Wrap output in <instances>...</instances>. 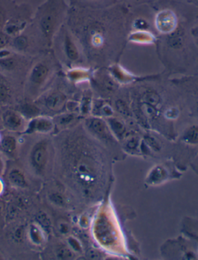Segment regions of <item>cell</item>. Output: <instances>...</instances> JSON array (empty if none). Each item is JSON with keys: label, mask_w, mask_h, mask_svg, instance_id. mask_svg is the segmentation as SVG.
I'll use <instances>...</instances> for the list:
<instances>
[{"label": "cell", "mask_w": 198, "mask_h": 260, "mask_svg": "<svg viewBox=\"0 0 198 260\" xmlns=\"http://www.w3.org/2000/svg\"><path fill=\"white\" fill-rule=\"evenodd\" d=\"M169 171L164 165L154 167L148 173L146 183L149 186H157L168 180Z\"/></svg>", "instance_id": "cell-13"}, {"label": "cell", "mask_w": 198, "mask_h": 260, "mask_svg": "<svg viewBox=\"0 0 198 260\" xmlns=\"http://www.w3.org/2000/svg\"><path fill=\"white\" fill-rule=\"evenodd\" d=\"M129 42L139 45H151L155 42V37L148 30H134L127 36Z\"/></svg>", "instance_id": "cell-14"}, {"label": "cell", "mask_w": 198, "mask_h": 260, "mask_svg": "<svg viewBox=\"0 0 198 260\" xmlns=\"http://www.w3.org/2000/svg\"><path fill=\"white\" fill-rule=\"evenodd\" d=\"M155 26L160 33L171 35L177 30L178 26L177 14L170 9L161 10L155 15Z\"/></svg>", "instance_id": "cell-7"}, {"label": "cell", "mask_w": 198, "mask_h": 260, "mask_svg": "<svg viewBox=\"0 0 198 260\" xmlns=\"http://www.w3.org/2000/svg\"><path fill=\"white\" fill-rule=\"evenodd\" d=\"M134 30H148V23L143 19H136L133 23Z\"/></svg>", "instance_id": "cell-34"}, {"label": "cell", "mask_w": 198, "mask_h": 260, "mask_svg": "<svg viewBox=\"0 0 198 260\" xmlns=\"http://www.w3.org/2000/svg\"><path fill=\"white\" fill-rule=\"evenodd\" d=\"M10 89L3 79H0V106L7 104L10 98Z\"/></svg>", "instance_id": "cell-25"}, {"label": "cell", "mask_w": 198, "mask_h": 260, "mask_svg": "<svg viewBox=\"0 0 198 260\" xmlns=\"http://www.w3.org/2000/svg\"><path fill=\"white\" fill-rule=\"evenodd\" d=\"M25 118L26 117L21 113L9 110L3 114L1 120H2L3 125L9 132H24L27 125Z\"/></svg>", "instance_id": "cell-9"}, {"label": "cell", "mask_w": 198, "mask_h": 260, "mask_svg": "<svg viewBox=\"0 0 198 260\" xmlns=\"http://www.w3.org/2000/svg\"><path fill=\"white\" fill-rule=\"evenodd\" d=\"M3 212H4V211H3V207L2 205L0 204V217H2Z\"/></svg>", "instance_id": "cell-44"}, {"label": "cell", "mask_w": 198, "mask_h": 260, "mask_svg": "<svg viewBox=\"0 0 198 260\" xmlns=\"http://www.w3.org/2000/svg\"><path fill=\"white\" fill-rule=\"evenodd\" d=\"M67 142L71 149L70 172L73 179L83 194L92 196L102 187L104 179V165L101 153L93 142L83 134L70 135Z\"/></svg>", "instance_id": "cell-1"}, {"label": "cell", "mask_w": 198, "mask_h": 260, "mask_svg": "<svg viewBox=\"0 0 198 260\" xmlns=\"http://www.w3.org/2000/svg\"><path fill=\"white\" fill-rule=\"evenodd\" d=\"M108 74L115 80V83L127 84L136 80V77L134 75L130 73L128 70H126L118 63L110 64L108 68Z\"/></svg>", "instance_id": "cell-11"}, {"label": "cell", "mask_w": 198, "mask_h": 260, "mask_svg": "<svg viewBox=\"0 0 198 260\" xmlns=\"http://www.w3.org/2000/svg\"><path fill=\"white\" fill-rule=\"evenodd\" d=\"M95 239L105 248L111 249L118 239V230L116 224L113 222L105 213L99 214L94 224Z\"/></svg>", "instance_id": "cell-2"}, {"label": "cell", "mask_w": 198, "mask_h": 260, "mask_svg": "<svg viewBox=\"0 0 198 260\" xmlns=\"http://www.w3.org/2000/svg\"><path fill=\"white\" fill-rule=\"evenodd\" d=\"M48 199L51 204L59 208H64L67 204V200L64 193L60 191H52L48 194Z\"/></svg>", "instance_id": "cell-22"}, {"label": "cell", "mask_w": 198, "mask_h": 260, "mask_svg": "<svg viewBox=\"0 0 198 260\" xmlns=\"http://www.w3.org/2000/svg\"><path fill=\"white\" fill-rule=\"evenodd\" d=\"M62 50L64 56L70 62H77L80 59V50L68 31H66L63 37Z\"/></svg>", "instance_id": "cell-10"}, {"label": "cell", "mask_w": 198, "mask_h": 260, "mask_svg": "<svg viewBox=\"0 0 198 260\" xmlns=\"http://www.w3.org/2000/svg\"><path fill=\"white\" fill-rule=\"evenodd\" d=\"M55 124L53 119L48 117H36L30 119L28 122L24 133L26 135H33V134H41L46 135L51 133L54 131Z\"/></svg>", "instance_id": "cell-8"}, {"label": "cell", "mask_w": 198, "mask_h": 260, "mask_svg": "<svg viewBox=\"0 0 198 260\" xmlns=\"http://www.w3.org/2000/svg\"><path fill=\"white\" fill-rule=\"evenodd\" d=\"M7 178H8L9 183L13 187L25 189L29 186V183L24 173L17 167L12 168L10 170Z\"/></svg>", "instance_id": "cell-15"}, {"label": "cell", "mask_w": 198, "mask_h": 260, "mask_svg": "<svg viewBox=\"0 0 198 260\" xmlns=\"http://www.w3.org/2000/svg\"><path fill=\"white\" fill-rule=\"evenodd\" d=\"M66 96L60 92H51L45 95L43 100V105L49 111L58 112L62 111L66 105Z\"/></svg>", "instance_id": "cell-12"}, {"label": "cell", "mask_w": 198, "mask_h": 260, "mask_svg": "<svg viewBox=\"0 0 198 260\" xmlns=\"http://www.w3.org/2000/svg\"><path fill=\"white\" fill-rule=\"evenodd\" d=\"M143 103L156 107L161 104V98L159 94L155 91L149 90L145 92L143 96Z\"/></svg>", "instance_id": "cell-23"}, {"label": "cell", "mask_w": 198, "mask_h": 260, "mask_svg": "<svg viewBox=\"0 0 198 260\" xmlns=\"http://www.w3.org/2000/svg\"><path fill=\"white\" fill-rule=\"evenodd\" d=\"M17 66V61L14 57H11L10 54L0 57V69L4 71H13Z\"/></svg>", "instance_id": "cell-21"}, {"label": "cell", "mask_w": 198, "mask_h": 260, "mask_svg": "<svg viewBox=\"0 0 198 260\" xmlns=\"http://www.w3.org/2000/svg\"><path fill=\"white\" fill-rule=\"evenodd\" d=\"M4 170V161H3L2 157L0 155V175L2 174Z\"/></svg>", "instance_id": "cell-41"}, {"label": "cell", "mask_w": 198, "mask_h": 260, "mask_svg": "<svg viewBox=\"0 0 198 260\" xmlns=\"http://www.w3.org/2000/svg\"><path fill=\"white\" fill-rule=\"evenodd\" d=\"M18 142L13 135H5L1 136L0 149L5 155L13 156L17 152Z\"/></svg>", "instance_id": "cell-17"}, {"label": "cell", "mask_w": 198, "mask_h": 260, "mask_svg": "<svg viewBox=\"0 0 198 260\" xmlns=\"http://www.w3.org/2000/svg\"><path fill=\"white\" fill-rule=\"evenodd\" d=\"M48 139H41L30 148L28 161L32 171L38 176H44L48 170L50 161L51 146Z\"/></svg>", "instance_id": "cell-3"}, {"label": "cell", "mask_w": 198, "mask_h": 260, "mask_svg": "<svg viewBox=\"0 0 198 260\" xmlns=\"http://www.w3.org/2000/svg\"><path fill=\"white\" fill-rule=\"evenodd\" d=\"M51 73V68L45 61H38L33 64L28 77V83L30 89L36 91L43 87L48 82Z\"/></svg>", "instance_id": "cell-6"}, {"label": "cell", "mask_w": 198, "mask_h": 260, "mask_svg": "<svg viewBox=\"0 0 198 260\" xmlns=\"http://www.w3.org/2000/svg\"><path fill=\"white\" fill-rule=\"evenodd\" d=\"M76 115L74 113L69 112L67 114H61L58 116L57 119L54 120V124H58L60 126H67L69 124H72L73 122L75 120Z\"/></svg>", "instance_id": "cell-24"}, {"label": "cell", "mask_w": 198, "mask_h": 260, "mask_svg": "<svg viewBox=\"0 0 198 260\" xmlns=\"http://www.w3.org/2000/svg\"><path fill=\"white\" fill-rule=\"evenodd\" d=\"M106 121L111 133L115 139L117 140H123L127 134V128H126L124 122L120 119L114 117H107Z\"/></svg>", "instance_id": "cell-16"}, {"label": "cell", "mask_w": 198, "mask_h": 260, "mask_svg": "<svg viewBox=\"0 0 198 260\" xmlns=\"http://www.w3.org/2000/svg\"><path fill=\"white\" fill-rule=\"evenodd\" d=\"M10 42V38L7 33L0 32V50H3L8 45Z\"/></svg>", "instance_id": "cell-36"}, {"label": "cell", "mask_w": 198, "mask_h": 260, "mask_svg": "<svg viewBox=\"0 0 198 260\" xmlns=\"http://www.w3.org/2000/svg\"><path fill=\"white\" fill-rule=\"evenodd\" d=\"M192 167H193V170L198 173V155L197 157H196V158H195L194 161H193Z\"/></svg>", "instance_id": "cell-39"}, {"label": "cell", "mask_w": 198, "mask_h": 260, "mask_svg": "<svg viewBox=\"0 0 198 260\" xmlns=\"http://www.w3.org/2000/svg\"><path fill=\"white\" fill-rule=\"evenodd\" d=\"M85 127L92 137L104 143L113 145L117 140L111 133L106 120H104L102 117L94 116L86 118Z\"/></svg>", "instance_id": "cell-4"}, {"label": "cell", "mask_w": 198, "mask_h": 260, "mask_svg": "<svg viewBox=\"0 0 198 260\" xmlns=\"http://www.w3.org/2000/svg\"><path fill=\"white\" fill-rule=\"evenodd\" d=\"M140 146V141L136 137H130L125 142V149L128 150L129 152H136L139 149Z\"/></svg>", "instance_id": "cell-27"}, {"label": "cell", "mask_w": 198, "mask_h": 260, "mask_svg": "<svg viewBox=\"0 0 198 260\" xmlns=\"http://www.w3.org/2000/svg\"><path fill=\"white\" fill-rule=\"evenodd\" d=\"M130 1H135V2H139V1H143V0H130Z\"/></svg>", "instance_id": "cell-45"}, {"label": "cell", "mask_w": 198, "mask_h": 260, "mask_svg": "<svg viewBox=\"0 0 198 260\" xmlns=\"http://www.w3.org/2000/svg\"><path fill=\"white\" fill-rule=\"evenodd\" d=\"M143 141L147 145V146L150 148L151 151H155V152H160L161 151V144L154 137L147 135V136H145V139Z\"/></svg>", "instance_id": "cell-30"}, {"label": "cell", "mask_w": 198, "mask_h": 260, "mask_svg": "<svg viewBox=\"0 0 198 260\" xmlns=\"http://www.w3.org/2000/svg\"><path fill=\"white\" fill-rule=\"evenodd\" d=\"M186 2L190 3V4H198V0H184Z\"/></svg>", "instance_id": "cell-43"}, {"label": "cell", "mask_w": 198, "mask_h": 260, "mask_svg": "<svg viewBox=\"0 0 198 260\" xmlns=\"http://www.w3.org/2000/svg\"><path fill=\"white\" fill-rule=\"evenodd\" d=\"M4 189V184L3 183L2 180L0 179V195L2 194L3 191Z\"/></svg>", "instance_id": "cell-42"}, {"label": "cell", "mask_w": 198, "mask_h": 260, "mask_svg": "<svg viewBox=\"0 0 198 260\" xmlns=\"http://www.w3.org/2000/svg\"><path fill=\"white\" fill-rule=\"evenodd\" d=\"M89 256H90V258H94V259H98V258H101V253L98 252V250H92L89 252Z\"/></svg>", "instance_id": "cell-37"}, {"label": "cell", "mask_w": 198, "mask_h": 260, "mask_svg": "<svg viewBox=\"0 0 198 260\" xmlns=\"http://www.w3.org/2000/svg\"><path fill=\"white\" fill-rule=\"evenodd\" d=\"M63 10H58V8L45 9V12L42 13L39 20V27L41 33L48 43H51L55 32L57 31L58 25L60 23V12Z\"/></svg>", "instance_id": "cell-5"}, {"label": "cell", "mask_w": 198, "mask_h": 260, "mask_svg": "<svg viewBox=\"0 0 198 260\" xmlns=\"http://www.w3.org/2000/svg\"><path fill=\"white\" fill-rule=\"evenodd\" d=\"M115 110L118 114L124 117H129L130 115V108L128 104H126L123 100H118L115 102Z\"/></svg>", "instance_id": "cell-28"}, {"label": "cell", "mask_w": 198, "mask_h": 260, "mask_svg": "<svg viewBox=\"0 0 198 260\" xmlns=\"http://www.w3.org/2000/svg\"><path fill=\"white\" fill-rule=\"evenodd\" d=\"M67 243H68V246L71 250L74 251V252H82V245L75 238L71 237V236L68 237Z\"/></svg>", "instance_id": "cell-33"}, {"label": "cell", "mask_w": 198, "mask_h": 260, "mask_svg": "<svg viewBox=\"0 0 198 260\" xmlns=\"http://www.w3.org/2000/svg\"><path fill=\"white\" fill-rule=\"evenodd\" d=\"M57 229L60 235L63 236H67L70 232V225L65 220H61L57 224Z\"/></svg>", "instance_id": "cell-31"}, {"label": "cell", "mask_w": 198, "mask_h": 260, "mask_svg": "<svg viewBox=\"0 0 198 260\" xmlns=\"http://www.w3.org/2000/svg\"><path fill=\"white\" fill-rule=\"evenodd\" d=\"M101 111H102V115H103L106 118L107 117H112L113 114H114V111H113L111 106L107 105V104L101 106Z\"/></svg>", "instance_id": "cell-35"}, {"label": "cell", "mask_w": 198, "mask_h": 260, "mask_svg": "<svg viewBox=\"0 0 198 260\" xmlns=\"http://www.w3.org/2000/svg\"><path fill=\"white\" fill-rule=\"evenodd\" d=\"M167 114H170V115L167 116L169 118H175V117H177L178 112H177V110H175V109H171L170 111H167Z\"/></svg>", "instance_id": "cell-38"}, {"label": "cell", "mask_w": 198, "mask_h": 260, "mask_svg": "<svg viewBox=\"0 0 198 260\" xmlns=\"http://www.w3.org/2000/svg\"><path fill=\"white\" fill-rule=\"evenodd\" d=\"M90 70L86 69V68H74L72 70H69L67 73V76L70 80L73 82H83V81L88 80L90 79Z\"/></svg>", "instance_id": "cell-19"}, {"label": "cell", "mask_w": 198, "mask_h": 260, "mask_svg": "<svg viewBox=\"0 0 198 260\" xmlns=\"http://www.w3.org/2000/svg\"><path fill=\"white\" fill-rule=\"evenodd\" d=\"M13 45L14 48L18 51H24L27 48L29 42H28L27 38L26 37L20 35L13 40Z\"/></svg>", "instance_id": "cell-29"}, {"label": "cell", "mask_w": 198, "mask_h": 260, "mask_svg": "<svg viewBox=\"0 0 198 260\" xmlns=\"http://www.w3.org/2000/svg\"><path fill=\"white\" fill-rule=\"evenodd\" d=\"M56 255L60 259H68V258H72L74 253L73 251L70 249L69 246H60L58 249L56 250Z\"/></svg>", "instance_id": "cell-26"}, {"label": "cell", "mask_w": 198, "mask_h": 260, "mask_svg": "<svg viewBox=\"0 0 198 260\" xmlns=\"http://www.w3.org/2000/svg\"><path fill=\"white\" fill-rule=\"evenodd\" d=\"M182 141L189 145H197L198 125H191L187 127L182 135Z\"/></svg>", "instance_id": "cell-20"}, {"label": "cell", "mask_w": 198, "mask_h": 260, "mask_svg": "<svg viewBox=\"0 0 198 260\" xmlns=\"http://www.w3.org/2000/svg\"><path fill=\"white\" fill-rule=\"evenodd\" d=\"M36 222L37 224L41 226L42 229L45 230L47 228H49L50 225H51V220H50V217L47 215L45 213H42V214H39L38 215L37 220H36Z\"/></svg>", "instance_id": "cell-32"}, {"label": "cell", "mask_w": 198, "mask_h": 260, "mask_svg": "<svg viewBox=\"0 0 198 260\" xmlns=\"http://www.w3.org/2000/svg\"><path fill=\"white\" fill-rule=\"evenodd\" d=\"M4 25V16L2 12H0V29L2 28Z\"/></svg>", "instance_id": "cell-40"}, {"label": "cell", "mask_w": 198, "mask_h": 260, "mask_svg": "<svg viewBox=\"0 0 198 260\" xmlns=\"http://www.w3.org/2000/svg\"><path fill=\"white\" fill-rule=\"evenodd\" d=\"M28 238L34 245H41L45 241V231L37 223L30 224L28 229Z\"/></svg>", "instance_id": "cell-18"}]
</instances>
